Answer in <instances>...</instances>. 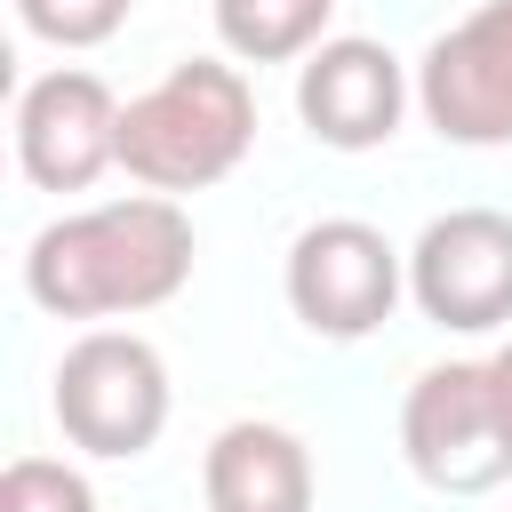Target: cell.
I'll return each mask as SVG.
<instances>
[{"mask_svg":"<svg viewBox=\"0 0 512 512\" xmlns=\"http://www.w3.org/2000/svg\"><path fill=\"white\" fill-rule=\"evenodd\" d=\"M16 168L40 192H88L104 168H120V96L80 64L40 72L16 96Z\"/></svg>","mask_w":512,"mask_h":512,"instance_id":"cell-8","label":"cell"},{"mask_svg":"<svg viewBox=\"0 0 512 512\" xmlns=\"http://www.w3.org/2000/svg\"><path fill=\"white\" fill-rule=\"evenodd\" d=\"M280 288H288V312L328 336V344H360L392 320L400 288H408V256L360 224V216H320L288 240V264H280Z\"/></svg>","mask_w":512,"mask_h":512,"instance_id":"cell-4","label":"cell"},{"mask_svg":"<svg viewBox=\"0 0 512 512\" xmlns=\"http://www.w3.org/2000/svg\"><path fill=\"white\" fill-rule=\"evenodd\" d=\"M488 392H496V424H504V440H512V344L488 352Z\"/></svg>","mask_w":512,"mask_h":512,"instance_id":"cell-14","label":"cell"},{"mask_svg":"<svg viewBox=\"0 0 512 512\" xmlns=\"http://www.w3.org/2000/svg\"><path fill=\"white\" fill-rule=\"evenodd\" d=\"M248 144H256V88L224 56H184L144 96L120 104V168L160 200L224 184L248 160Z\"/></svg>","mask_w":512,"mask_h":512,"instance_id":"cell-2","label":"cell"},{"mask_svg":"<svg viewBox=\"0 0 512 512\" xmlns=\"http://www.w3.org/2000/svg\"><path fill=\"white\" fill-rule=\"evenodd\" d=\"M416 112L440 144H512V0H480L416 64Z\"/></svg>","mask_w":512,"mask_h":512,"instance_id":"cell-7","label":"cell"},{"mask_svg":"<svg viewBox=\"0 0 512 512\" xmlns=\"http://www.w3.org/2000/svg\"><path fill=\"white\" fill-rule=\"evenodd\" d=\"M504 512H512V504H504Z\"/></svg>","mask_w":512,"mask_h":512,"instance_id":"cell-15","label":"cell"},{"mask_svg":"<svg viewBox=\"0 0 512 512\" xmlns=\"http://www.w3.org/2000/svg\"><path fill=\"white\" fill-rule=\"evenodd\" d=\"M0 512H96V488L64 456H16L0 472Z\"/></svg>","mask_w":512,"mask_h":512,"instance_id":"cell-12","label":"cell"},{"mask_svg":"<svg viewBox=\"0 0 512 512\" xmlns=\"http://www.w3.org/2000/svg\"><path fill=\"white\" fill-rule=\"evenodd\" d=\"M208 512H312V448L288 424L240 416L208 440Z\"/></svg>","mask_w":512,"mask_h":512,"instance_id":"cell-10","label":"cell"},{"mask_svg":"<svg viewBox=\"0 0 512 512\" xmlns=\"http://www.w3.org/2000/svg\"><path fill=\"white\" fill-rule=\"evenodd\" d=\"M336 0H216V40L232 64H296L328 40Z\"/></svg>","mask_w":512,"mask_h":512,"instance_id":"cell-11","label":"cell"},{"mask_svg":"<svg viewBox=\"0 0 512 512\" xmlns=\"http://www.w3.org/2000/svg\"><path fill=\"white\" fill-rule=\"evenodd\" d=\"M192 280V216L160 192L96 200L32 232L24 296L56 320H120L152 312Z\"/></svg>","mask_w":512,"mask_h":512,"instance_id":"cell-1","label":"cell"},{"mask_svg":"<svg viewBox=\"0 0 512 512\" xmlns=\"http://www.w3.org/2000/svg\"><path fill=\"white\" fill-rule=\"evenodd\" d=\"M400 456L432 496H488L512 480V440L496 424L488 360H440L400 400Z\"/></svg>","mask_w":512,"mask_h":512,"instance_id":"cell-5","label":"cell"},{"mask_svg":"<svg viewBox=\"0 0 512 512\" xmlns=\"http://www.w3.org/2000/svg\"><path fill=\"white\" fill-rule=\"evenodd\" d=\"M416 80L408 64L384 48V40H320L304 64H296V120L312 128V144L328 152H376L400 136V112H408Z\"/></svg>","mask_w":512,"mask_h":512,"instance_id":"cell-9","label":"cell"},{"mask_svg":"<svg viewBox=\"0 0 512 512\" xmlns=\"http://www.w3.org/2000/svg\"><path fill=\"white\" fill-rule=\"evenodd\" d=\"M408 296L448 336L512 328V216L504 208H448L408 248Z\"/></svg>","mask_w":512,"mask_h":512,"instance_id":"cell-6","label":"cell"},{"mask_svg":"<svg viewBox=\"0 0 512 512\" xmlns=\"http://www.w3.org/2000/svg\"><path fill=\"white\" fill-rule=\"evenodd\" d=\"M136 0H16L24 32L48 40V48H104L120 24H128Z\"/></svg>","mask_w":512,"mask_h":512,"instance_id":"cell-13","label":"cell"},{"mask_svg":"<svg viewBox=\"0 0 512 512\" xmlns=\"http://www.w3.org/2000/svg\"><path fill=\"white\" fill-rule=\"evenodd\" d=\"M48 408L80 456L128 464L168 432V360L136 328H88L48 376Z\"/></svg>","mask_w":512,"mask_h":512,"instance_id":"cell-3","label":"cell"}]
</instances>
